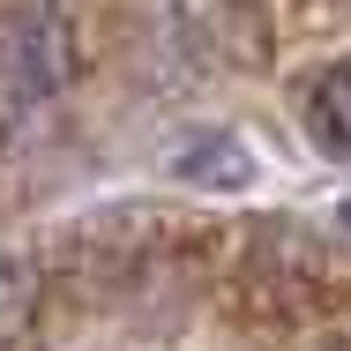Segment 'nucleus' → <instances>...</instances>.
Listing matches in <instances>:
<instances>
[{"instance_id":"obj_1","label":"nucleus","mask_w":351,"mask_h":351,"mask_svg":"<svg viewBox=\"0 0 351 351\" xmlns=\"http://www.w3.org/2000/svg\"><path fill=\"white\" fill-rule=\"evenodd\" d=\"M60 82H68V23H60V15H38V23H23V30L8 38V53H0V128L30 120Z\"/></svg>"},{"instance_id":"obj_2","label":"nucleus","mask_w":351,"mask_h":351,"mask_svg":"<svg viewBox=\"0 0 351 351\" xmlns=\"http://www.w3.org/2000/svg\"><path fill=\"white\" fill-rule=\"evenodd\" d=\"M306 128H314L322 149L351 157V60H337V68L314 82V97H306Z\"/></svg>"},{"instance_id":"obj_3","label":"nucleus","mask_w":351,"mask_h":351,"mask_svg":"<svg viewBox=\"0 0 351 351\" xmlns=\"http://www.w3.org/2000/svg\"><path fill=\"white\" fill-rule=\"evenodd\" d=\"M38 322V277L23 262H0V351H15Z\"/></svg>"},{"instance_id":"obj_4","label":"nucleus","mask_w":351,"mask_h":351,"mask_svg":"<svg viewBox=\"0 0 351 351\" xmlns=\"http://www.w3.org/2000/svg\"><path fill=\"white\" fill-rule=\"evenodd\" d=\"M337 224H344V232H351V202H344V210H337Z\"/></svg>"}]
</instances>
